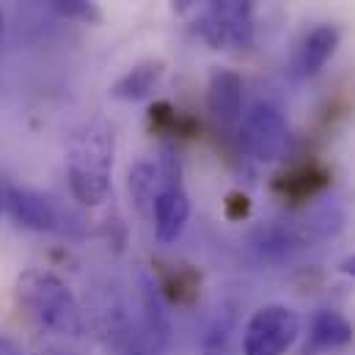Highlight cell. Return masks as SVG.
I'll use <instances>...</instances> for the list:
<instances>
[{
    "mask_svg": "<svg viewBox=\"0 0 355 355\" xmlns=\"http://www.w3.org/2000/svg\"><path fill=\"white\" fill-rule=\"evenodd\" d=\"M17 300L39 331L61 339L83 334V311L69 284L50 270L33 267L17 278Z\"/></svg>",
    "mask_w": 355,
    "mask_h": 355,
    "instance_id": "1",
    "label": "cell"
},
{
    "mask_svg": "<svg viewBox=\"0 0 355 355\" xmlns=\"http://www.w3.org/2000/svg\"><path fill=\"white\" fill-rule=\"evenodd\" d=\"M113 152V130L105 121H89L72 135L67 152V179L75 201L83 207H99L110 196Z\"/></svg>",
    "mask_w": 355,
    "mask_h": 355,
    "instance_id": "2",
    "label": "cell"
},
{
    "mask_svg": "<svg viewBox=\"0 0 355 355\" xmlns=\"http://www.w3.org/2000/svg\"><path fill=\"white\" fill-rule=\"evenodd\" d=\"M198 33L212 50L254 44V0H207L198 17Z\"/></svg>",
    "mask_w": 355,
    "mask_h": 355,
    "instance_id": "3",
    "label": "cell"
},
{
    "mask_svg": "<svg viewBox=\"0 0 355 355\" xmlns=\"http://www.w3.org/2000/svg\"><path fill=\"white\" fill-rule=\"evenodd\" d=\"M240 146L259 163H278L289 149V124L275 105L259 102L240 121Z\"/></svg>",
    "mask_w": 355,
    "mask_h": 355,
    "instance_id": "4",
    "label": "cell"
},
{
    "mask_svg": "<svg viewBox=\"0 0 355 355\" xmlns=\"http://www.w3.org/2000/svg\"><path fill=\"white\" fill-rule=\"evenodd\" d=\"M300 336V317L295 309L272 303L262 306L245 325L243 355H284Z\"/></svg>",
    "mask_w": 355,
    "mask_h": 355,
    "instance_id": "5",
    "label": "cell"
},
{
    "mask_svg": "<svg viewBox=\"0 0 355 355\" xmlns=\"http://www.w3.org/2000/svg\"><path fill=\"white\" fill-rule=\"evenodd\" d=\"M160 171H163V184H160L157 198L152 204V223H155V234L160 243H174L187 226L190 198H187V190L182 184L177 157L171 152L163 155Z\"/></svg>",
    "mask_w": 355,
    "mask_h": 355,
    "instance_id": "6",
    "label": "cell"
},
{
    "mask_svg": "<svg viewBox=\"0 0 355 355\" xmlns=\"http://www.w3.org/2000/svg\"><path fill=\"white\" fill-rule=\"evenodd\" d=\"M248 248L259 262L281 265V262L292 259L300 248H306V240L300 234V226L265 223V226H257L248 234Z\"/></svg>",
    "mask_w": 355,
    "mask_h": 355,
    "instance_id": "7",
    "label": "cell"
},
{
    "mask_svg": "<svg viewBox=\"0 0 355 355\" xmlns=\"http://www.w3.org/2000/svg\"><path fill=\"white\" fill-rule=\"evenodd\" d=\"M3 201L19 226H25L31 232H55L58 229V212L47 196L28 190V187H8L3 193Z\"/></svg>",
    "mask_w": 355,
    "mask_h": 355,
    "instance_id": "8",
    "label": "cell"
},
{
    "mask_svg": "<svg viewBox=\"0 0 355 355\" xmlns=\"http://www.w3.org/2000/svg\"><path fill=\"white\" fill-rule=\"evenodd\" d=\"M353 342V325L339 314V311H328L320 309L311 314L309 320V331L303 339L300 355H325L334 350H342Z\"/></svg>",
    "mask_w": 355,
    "mask_h": 355,
    "instance_id": "9",
    "label": "cell"
},
{
    "mask_svg": "<svg viewBox=\"0 0 355 355\" xmlns=\"http://www.w3.org/2000/svg\"><path fill=\"white\" fill-rule=\"evenodd\" d=\"M328 184H331V171L320 160H306L278 174L272 182V190L289 204H303L317 193H322Z\"/></svg>",
    "mask_w": 355,
    "mask_h": 355,
    "instance_id": "10",
    "label": "cell"
},
{
    "mask_svg": "<svg viewBox=\"0 0 355 355\" xmlns=\"http://www.w3.org/2000/svg\"><path fill=\"white\" fill-rule=\"evenodd\" d=\"M207 107L220 127H232L243 116V78L232 69H215L207 86Z\"/></svg>",
    "mask_w": 355,
    "mask_h": 355,
    "instance_id": "11",
    "label": "cell"
},
{
    "mask_svg": "<svg viewBox=\"0 0 355 355\" xmlns=\"http://www.w3.org/2000/svg\"><path fill=\"white\" fill-rule=\"evenodd\" d=\"M342 42V33L336 25H317L314 31L306 33V39L297 47V58H295V69L300 78H314L336 53Z\"/></svg>",
    "mask_w": 355,
    "mask_h": 355,
    "instance_id": "12",
    "label": "cell"
},
{
    "mask_svg": "<svg viewBox=\"0 0 355 355\" xmlns=\"http://www.w3.org/2000/svg\"><path fill=\"white\" fill-rule=\"evenodd\" d=\"M157 289L174 306H193L201 295V272L182 262H157Z\"/></svg>",
    "mask_w": 355,
    "mask_h": 355,
    "instance_id": "13",
    "label": "cell"
},
{
    "mask_svg": "<svg viewBox=\"0 0 355 355\" xmlns=\"http://www.w3.org/2000/svg\"><path fill=\"white\" fill-rule=\"evenodd\" d=\"M163 72H166V64L160 58L141 61L138 67H132L127 75H121L110 86V96L113 99H121V102H138V99H144V96L152 94V89L160 83Z\"/></svg>",
    "mask_w": 355,
    "mask_h": 355,
    "instance_id": "14",
    "label": "cell"
},
{
    "mask_svg": "<svg viewBox=\"0 0 355 355\" xmlns=\"http://www.w3.org/2000/svg\"><path fill=\"white\" fill-rule=\"evenodd\" d=\"M163 184V171H160V163H152V160H138L132 168H130V177H127V187H130V198L135 204V209L146 218H152V204L157 198V190Z\"/></svg>",
    "mask_w": 355,
    "mask_h": 355,
    "instance_id": "15",
    "label": "cell"
},
{
    "mask_svg": "<svg viewBox=\"0 0 355 355\" xmlns=\"http://www.w3.org/2000/svg\"><path fill=\"white\" fill-rule=\"evenodd\" d=\"M141 306H144V328L149 334V339L160 347L168 342V317L163 311V303H160V289L155 281H144L141 284Z\"/></svg>",
    "mask_w": 355,
    "mask_h": 355,
    "instance_id": "16",
    "label": "cell"
},
{
    "mask_svg": "<svg viewBox=\"0 0 355 355\" xmlns=\"http://www.w3.org/2000/svg\"><path fill=\"white\" fill-rule=\"evenodd\" d=\"M342 229H345V212H342L339 207L328 204V207L314 209V212L303 220L300 234H303L306 245H311V243H322V240L336 237Z\"/></svg>",
    "mask_w": 355,
    "mask_h": 355,
    "instance_id": "17",
    "label": "cell"
},
{
    "mask_svg": "<svg viewBox=\"0 0 355 355\" xmlns=\"http://www.w3.org/2000/svg\"><path fill=\"white\" fill-rule=\"evenodd\" d=\"M47 6L64 19H75L83 25H102V11L94 0H47Z\"/></svg>",
    "mask_w": 355,
    "mask_h": 355,
    "instance_id": "18",
    "label": "cell"
},
{
    "mask_svg": "<svg viewBox=\"0 0 355 355\" xmlns=\"http://www.w3.org/2000/svg\"><path fill=\"white\" fill-rule=\"evenodd\" d=\"M179 119H182V113L171 102H166V99H160V102H155L149 107V127L157 135H177Z\"/></svg>",
    "mask_w": 355,
    "mask_h": 355,
    "instance_id": "19",
    "label": "cell"
},
{
    "mask_svg": "<svg viewBox=\"0 0 355 355\" xmlns=\"http://www.w3.org/2000/svg\"><path fill=\"white\" fill-rule=\"evenodd\" d=\"M229 339H232V317H218L215 325L201 339V355H229Z\"/></svg>",
    "mask_w": 355,
    "mask_h": 355,
    "instance_id": "20",
    "label": "cell"
},
{
    "mask_svg": "<svg viewBox=\"0 0 355 355\" xmlns=\"http://www.w3.org/2000/svg\"><path fill=\"white\" fill-rule=\"evenodd\" d=\"M223 212H226L229 220L243 223V220L251 215V198H248V193H243V190H232V193L226 196V201H223Z\"/></svg>",
    "mask_w": 355,
    "mask_h": 355,
    "instance_id": "21",
    "label": "cell"
},
{
    "mask_svg": "<svg viewBox=\"0 0 355 355\" xmlns=\"http://www.w3.org/2000/svg\"><path fill=\"white\" fill-rule=\"evenodd\" d=\"M119 355H146L144 353V347L135 342V339H124V342H119Z\"/></svg>",
    "mask_w": 355,
    "mask_h": 355,
    "instance_id": "22",
    "label": "cell"
},
{
    "mask_svg": "<svg viewBox=\"0 0 355 355\" xmlns=\"http://www.w3.org/2000/svg\"><path fill=\"white\" fill-rule=\"evenodd\" d=\"M0 355H22V353L17 350V345H14V342H8V339H3V336H0Z\"/></svg>",
    "mask_w": 355,
    "mask_h": 355,
    "instance_id": "23",
    "label": "cell"
},
{
    "mask_svg": "<svg viewBox=\"0 0 355 355\" xmlns=\"http://www.w3.org/2000/svg\"><path fill=\"white\" fill-rule=\"evenodd\" d=\"M339 270H342L345 275H350V278H355V254H353V257H347V259H342V265H339Z\"/></svg>",
    "mask_w": 355,
    "mask_h": 355,
    "instance_id": "24",
    "label": "cell"
},
{
    "mask_svg": "<svg viewBox=\"0 0 355 355\" xmlns=\"http://www.w3.org/2000/svg\"><path fill=\"white\" fill-rule=\"evenodd\" d=\"M193 3H196V0H171V8H174L177 14H184L187 8H193Z\"/></svg>",
    "mask_w": 355,
    "mask_h": 355,
    "instance_id": "25",
    "label": "cell"
},
{
    "mask_svg": "<svg viewBox=\"0 0 355 355\" xmlns=\"http://www.w3.org/2000/svg\"><path fill=\"white\" fill-rule=\"evenodd\" d=\"M3 207H6V201H3V193H0V215H3Z\"/></svg>",
    "mask_w": 355,
    "mask_h": 355,
    "instance_id": "26",
    "label": "cell"
},
{
    "mask_svg": "<svg viewBox=\"0 0 355 355\" xmlns=\"http://www.w3.org/2000/svg\"><path fill=\"white\" fill-rule=\"evenodd\" d=\"M0 25H3V17H0Z\"/></svg>",
    "mask_w": 355,
    "mask_h": 355,
    "instance_id": "27",
    "label": "cell"
}]
</instances>
